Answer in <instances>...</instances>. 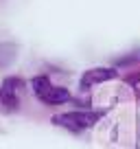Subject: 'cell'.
I'll list each match as a JSON object with an SVG mask.
<instances>
[{
	"mask_svg": "<svg viewBox=\"0 0 140 149\" xmlns=\"http://www.w3.org/2000/svg\"><path fill=\"white\" fill-rule=\"evenodd\" d=\"M31 88H33V92H35V97L42 103H46V105H64V103L70 101V90L61 88V86H55L46 74L33 77Z\"/></svg>",
	"mask_w": 140,
	"mask_h": 149,
	"instance_id": "7a4b0ae2",
	"label": "cell"
},
{
	"mask_svg": "<svg viewBox=\"0 0 140 149\" xmlns=\"http://www.w3.org/2000/svg\"><path fill=\"white\" fill-rule=\"evenodd\" d=\"M103 114H105L103 110H75V112H66V114L53 116V123L72 132V134H81L83 130H90L94 123L101 121Z\"/></svg>",
	"mask_w": 140,
	"mask_h": 149,
	"instance_id": "6da1fadb",
	"label": "cell"
},
{
	"mask_svg": "<svg viewBox=\"0 0 140 149\" xmlns=\"http://www.w3.org/2000/svg\"><path fill=\"white\" fill-rule=\"evenodd\" d=\"M118 77L116 68H110V66H96V68H90L81 74V90H88L92 86L105 84V81H112Z\"/></svg>",
	"mask_w": 140,
	"mask_h": 149,
	"instance_id": "277c9868",
	"label": "cell"
},
{
	"mask_svg": "<svg viewBox=\"0 0 140 149\" xmlns=\"http://www.w3.org/2000/svg\"><path fill=\"white\" fill-rule=\"evenodd\" d=\"M22 79L20 77H7L0 86V105L7 112H13L20 107V92H22Z\"/></svg>",
	"mask_w": 140,
	"mask_h": 149,
	"instance_id": "3957f363",
	"label": "cell"
}]
</instances>
